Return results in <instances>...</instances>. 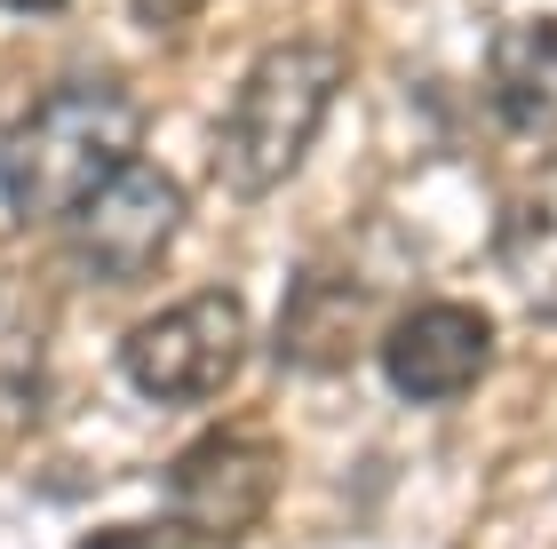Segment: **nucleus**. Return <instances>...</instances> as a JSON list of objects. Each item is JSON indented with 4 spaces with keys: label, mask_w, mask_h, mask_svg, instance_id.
<instances>
[{
    "label": "nucleus",
    "mask_w": 557,
    "mask_h": 549,
    "mask_svg": "<svg viewBox=\"0 0 557 549\" xmlns=\"http://www.w3.org/2000/svg\"><path fill=\"white\" fill-rule=\"evenodd\" d=\"M494 263H502V279H510L518 303L557 327V167H542V176L502 208Z\"/></svg>",
    "instance_id": "9"
},
{
    "label": "nucleus",
    "mask_w": 557,
    "mask_h": 549,
    "mask_svg": "<svg viewBox=\"0 0 557 549\" xmlns=\"http://www.w3.org/2000/svg\"><path fill=\"white\" fill-rule=\"evenodd\" d=\"M247 366V303L232 287H199L184 303L151 311L120 342V374L151 407H208Z\"/></svg>",
    "instance_id": "3"
},
{
    "label": "nucleus",
    "mask_w": 557,
    "mask_h": 549,
    "mask_svg": "<svg viewBox=\"0 0 557 549\" xmlns=\"http://www.w3.org/2000/svg\"><path fill=\"white\" fill-rule=\"evenodd\" d=\"M486 104L510 136H557V16H518L486 48Z\"/></svg>",
    "instance_id": "8"
},
{
    "label": "nucleus",
    "mask_w": 557,
    "mask_h": 549,
    "mask_svg": "<svg viewBox=\"0 0 557 549\" xmlns=\"http://www.w3.org/2000/svg\"><path fill=\"white\" fill-rule=\"evenodd\" d=\"M0 9H16V16H57V9H72V0H0Z\"/></svg>",
    "instance_id": "13"
},
{
    "label": "nucleus",
    "mask_w": 557,
    "mask_h": 549,
    "mask_svg": "<svg viewBox=\"0 0 557 549\" xmlns=\"http://www.w3.org/2000/svg\"><path fill=\"white\" fill-rule=\"evenodd\" d=\"M57 335V295L33 263L0 255V383H33Z\"/></svg>",
    "instance_id": "10"
},
{
    "label": "nucleus",
    "mask_w": 557,
    "mask_h": 549,
    "mask_svg": "<svg viewBox=\"0 0 557 549\" xmlns=\"http://www.w3.org/2000/svg\"><path fill=\"white\" fill-rule=\"evenodd\" d=\"M64 232V255L81 279L96 287H136L160 271L168 255V239L184 232V184L168 176V167H151V160H128L104 191H88V208L57 223Z\"/></svg>",
    "instance_id": "5"
},
{
    "label": "nucleus",
    "mask_w": 557,
    "mask_h": 549,
    "mask_svg": "<svg viewBox=\"0 0 557 549\" xmlns=\"http://www.w3.org/2000/svg\"><path fill=\"white\" fill-rule=\"evenodd\" d=\"M144 144V104L128 80H64L0 136V199L16 223H72Z\"/></svg>",
    "instance_id": "1"
},
{
    "label": "nucleus",
    "mask_w": 557,
    "mask_h": 549,
    "mask_svg": "<svg viewBox=\"0 0 557 549\" xmlns=\"http://www.w3.org/2000/svg\"><path fill=\"white\" fill-rule=\"evenodd\" d=\"M278 486H287V454L278 438L256 422H232V431L191 438L184 454L168 462V517L191 541H247L278 510Z\"/></svg>",
    "instance_id": "4"
},
{
    "label": "nucleus",
    "mask_w": 557,
    "mask_h": 549,
    "mask_svg": "<svg viewBox=\"0 0 557 549\" xmlns=\"http://www.w3.org/2000/svg\"><path fill=\"white\" fill-rule=\"evenodd\" d=\"M486 366H494V319L478 303L422 295L383 327V374L407 407H454L486 383Z\"/></svg>",
    "instance_id": "6"
},
{
    "label": "nucleus",
    "mask_w": 557,
    "mask_h": 549,
    "mask_svg": "<svg viewBox=\"0 0 557 549\" xmlns=\"http://www.w3.org/2000/svg\"><path fill=\"white\" fill-rule=\"evenodd\" d=\"M81 549H191V534L175 526V517H144V526H104V534H88Z\"/></svg>",
    "instance_id": "11"
},
{
    "label": "nucleus",
    "mask_w": 557,
    "mask_h": 549,
    "mask_svg": "<svg viewBox=\"0 0 557 549\" xmlns=\"http://www.w3.org/2000/svg\"><path fill=\"white\" fill-rule=\"evenodd\" d=\"M383 327H374V287L350 279V271H302L287 287V311H278L271 351L287 374H343L359 366Z\"/></svg>",
    "instance_id": "7"
},
{
    "label": "nucleus",
    "mask_w": 557,
    "mask_h": 549,
    "mask_svg": "<svg viewBox=\"0 0 557 549\" xmlns=\"http://www.w3.org/2000/svg\"><path fill=\"white\" fill-rule=\"evenodd\" d=\"M335 96H343V48H326V40L263 48V57L247 64L223 128H215V184L239 191V199H271L311 160Z\"/></svg>",
    "instance_id": "2"
},
{
    "label": "nucleus",
    "mask_w": 557,
    "mask_h": 549,
    "mask_svg": "<svg viewBox=\"0 0 557 549\" xmlns=\"http://www.w3.org/2000/svg\"><path fill=\"white\" fill-rule=\"evenodd\" d=\"M199 9H208V0H128V16L144 24V33H184Z\"/></svg>",
    "instance_id": "12"
}]
</instances>
